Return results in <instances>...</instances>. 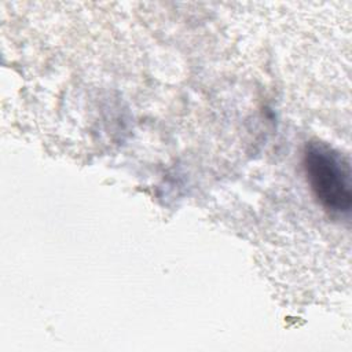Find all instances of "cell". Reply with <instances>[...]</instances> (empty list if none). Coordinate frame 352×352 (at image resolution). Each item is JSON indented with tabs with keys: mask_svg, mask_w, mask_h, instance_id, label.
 I'll use <instances>...</instances> for the list:
<instances>
[{
	"mask_svg": "<svg viewBox=\"0 0 352 352\" xmlns=\"http://www.w3.org/2000/svg\"><path fill=\"white\" fill-rule=\"evenodd\" d=\"M302 164L307 180L319 205L330 214H346L352 205L351 168L333 147L309 142L304 147Z\"/></svg>",
	"mask_w": 352,
	"mask_h": 352,
	"instance_id": "1",
	"label": "cell"
}]
</instances>
